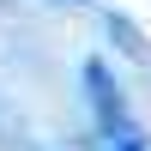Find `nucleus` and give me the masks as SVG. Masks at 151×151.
<instances>
[{"label":"nucleus","mask_w":151,"mask_h":151,"mask_svg":"<svg viewBox=\"0 0 151 151\" xmlns=\"http://www.w3.org/2000/svg\"><path fill=\"white\" fill-rule=\"evenodd\" d=\"M85 91H91V109H97V127H103L109 151H145V133H139V121L127 115V103H121V91H115V79H109L103 60L85 67Z\"/></svg>","instance_id":"f257e3e1"},{"label":"nucleus","mask_w":151,"mask_h":151,"mask_svg":"<svg viewBox=\"0 0 151 151\" xmlns=\"http://www.w3.org/2000/svg\"><path fill=\"white\" fill-rule=\"evenodd\" d=\"M109 36H121V48H127V55H133V60H151V48H145V36H139V30H133V24H127V18H109Z\"/></svg>","instance_id":"f03ea898"}]
</instances>
